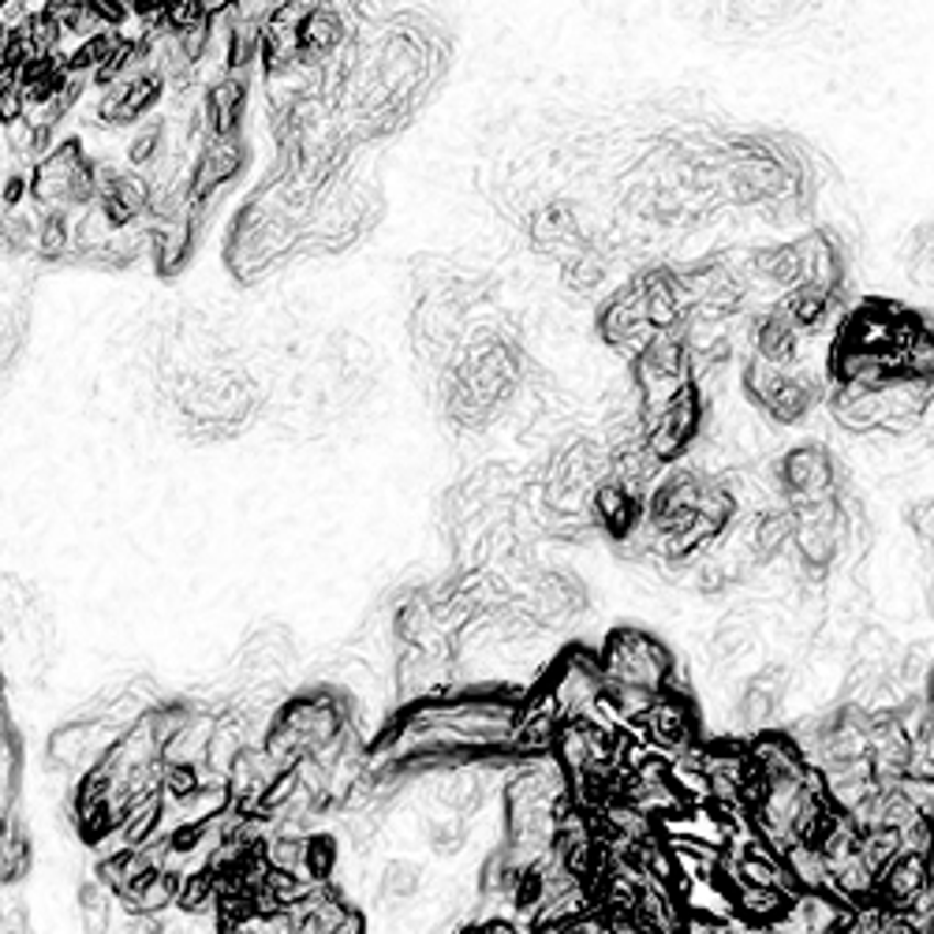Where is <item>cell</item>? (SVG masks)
<instances>
[{"mask_svg":"<svg viewBox=\"0 0 934 934\" xmlns=\"http://www.w3.org/2000/svg\"><path fill=\"white\" fill-rule=\"evenodd\" d=\"M602 673L609 684H628V688H647V692L662 695L669 673L677 669V658L662 639L639 628H617L602 647Z\"/></svg>","mask_w":934,"mask_h":934,"instance_id":"1","label":"cell"},{"mask_svg":"<svg viewBox=\"0 0 934 934\" xmlns=\"http://www.w3.org/2000/svg\"><path fill=\"white\" fill-rule=\"evenodd\" d=\"M706 396L700 393V385H684L681 393L673 396V404L650 419L644 433H647V446L655 452L662 464H677L681 457L692 452L695 441L703 438V422H706Z\"/></svg>","mask_w":934,"mask_h":934,"instance_id":"2","label":"cell"},{"mask_svg":"<svg viewBox=\"0 0 934 934\" xmlns=\"http://www.w3.org/2000/svg\"><path fill=\"white\" fill-rule=\"evenodd\" d=\"M781 497H785V508L837 497V464L826 446L807 441L781 457Z\"/></svg>","mask_w":934,"mask_h":934,"instance_id":"3","label":"cell"},{"mask_svg":"<svg viewBox=\"0 0 934 934\" xmlns=\"http://www.w3.org/2000/svg\"><path fill=\"white\" fill-rule=\"evenodd\" d=\"M650 748L658 755H666L669 762L677 759L681 751L695 748V718H692V703L681 700V695H655L650 711L644 714Z\"/></svg>","mask_w":934,"mask_h":934,"instance_id":"4","label":"cell"},{"mask_svg":"<svg viewBox=\"0 0 934 934\" xmlns=\"http://www.w3.org/2000/svg\"><path fill=\"white\" fill-rule=\"evenodd\" d=\"M591 516L613 542H625L647 520V497L639 490L617 483V479H602L591 497Z\"/></svg>","mask_w":934,"mask_h":934,"instance_id":"5","label":"cell"},{"mask_svg":"<svg viewBox=\"0 0 934 934\" xmlns=\"http://www.w3.org/2000/svg\"><path fill=\"white\" fill-rule=\"evenodd\" d=\"M931 875H934L931 860H923V856H916V853H898L890 864H886V871L879 875V890H875V901L886 904V909L904 912L923 890H927Z\"/></svg>","mask_w":934,"mask_h":934,"instance_id":"6","label":"cell"},{"mask_svg":"<svg viewBox=\"0 0 934 934\" xmlns=\"http://www.w3.org/2000/svg\"><path fill=\"white\" fill-rule=\"evenodd\" d=\"M751 344H755V355L767 363H778V366H792L800 355V326L773 304L770 310H762L759 318L751 322Z\"/></svg>","mask_w":934,"mask_h":934,"instance_id":"7","label":"cell"},{"mask_svg":"<svg viewBox=\"0 0 934 934\" xmlns=\"http://www.w3.org/2000/svg\"><path fill=\"white\" fill-rule=\"evenodd\" d=\"M781 864H785V871L792 875L800 893H834V871H829V860L818 845L796 842L781 856Z\"/></svg>","mask_w":934,"mask_h":934,"instance_id":"8","label":"cell"},{"mask_svg":"<svg viewBox=\"0 0 934 934\" xmlns=\"http://www.w3.org/2000/svg\"><path fill=\"white\" fill-rule=\"evenodd\" d=\"M792 909V898L789 893H778V890H759V886H737V893H733V912L751 923V927H773V923H781L789 916Z\"/></svg>","mask_w":934,"mask_h":934,"instance_id":"9","label":"cell"},{"mask_svg":"<svg viewBox=\"0 0 934 934\" xmlns=\"http://www.w3.org/2000/svg\"><path fill=\"white\" fill-rule=\"evenodd\" d=\"M834 304H837V292L834 288H823V285H800L785 292V299H781V310L796 322L800 329H818L826 326V318L834 315Z\"/></svg>","mask_w":934,"mask_h":934,"instance_id":"10","label":"cell"},{"mask_svg":"<svg viewBox=\"0 0 934 934\" xmlns=\"http://www.w3.org/2000/svg\"><path fill=\"white\" fill-rule=\"evenodd\" d=\"M243 83L235 79H224L217 83V87L210 90V98H206V124H210L213 139H232L235 128H240V117H243Z\"/></svg>","mask_w":934,"mask_h":934,"instance_id":"11","label":"cell"},{"mask_svg":"<svg viewBox=\"0 0 934 934\" xmlns=\"http://www.w3.org/2000/svg\"><path fill=\"white\" fill-rule=\"evenodd\" d=\"M751 639H755V617L748 609H733L718 625V631H714L711 650L714 658H737L751 647Z\"/></svg>","mask_w":934,"mask_h":934,"instance_id":"12","label":"cell"},{"mask_svg":"<svg viewBox=\"0 0 934 934\" xmlns=\"http://www.w3.org/2000/svg\"><path fill=\"white\" fill-rule=\"evenodd\" d=\"M176 904L187 912V916H206V912L217 904V875L210 867H198V871H187L184 875V886H180V898Z\"/></svg>","mask_w":934,"mask_h":934,"instance_id":"13","label":"cell"},{"mask_svg":"<svg viewBox=\"0 0 934 934\" xmlns=\"http://www.w3.org/2000/svg\"><path fill=\"white\" fill-rule=\"evenodd\" d=\"M79 920L87 934H112V901L106 886H83L79 893Z\"/></svg>","mask_w":934,"mask_h":934,"instance_id":"14","label":"cell"},{"mask_svg":"<svg viewBox=\"0 0 934 934\" xmlns=\"http://www.w3.org/2000/svg\"><path fill=\"white\" fill-rule=\"evenodd\" d=\"M901 853V834L898 829H886V826H875V829H864V842H860V856L867 860L875 875L886 871V864Z\"/></svg>","mask_w":934,"mask_h":934,"instance_id":"15","label":"cell"},{"mask_svg":"<svg viewBox=\"0 0 934 934\" xmlns=\"http://www.w3.org/2000/svg\"><path fill=\"white\" fill-rule=\"evenodd\" d=\"M419 890H422V871L411 860H396V864L385 867V875H382V893H385V898L411 901Z\"/></svg>","mask_w":934,"mask_h":934,"instance_id":"16","label":"cell"},{"mask_svg":"<svg viewBox=\"0 0 934 934\" xmlns=\"http://www.w3.org/2000/svg\"><path fill=\"white\" fill-rule=\"evenodd\" d=\"M37 251H42V259H61L68 251V217L61 210L45 213L37 221Z\"/></svg>","mask_w":934,"mask_h":934,"instance_id":"17","label":"cell"},{"mask_svg":"<svg viewBox=\"0 0 934 934\" xmlns=\"http://www.w3.org/2000/svg\"><path fill=\"white\" fill-rule=\"evenodd\" d=\"M901 853H916L923 860L934 864V815L931 811H923L909 829H901Z\"/></svg>","mask_w":934,"mask_h":934,"instance_id":"18","label":"cell"},{"mask_svg":"<svg viewBox=\"0 0 934 934\" xmlns=\"http://www.w3.org/2000/svg\"><path fill=\"white\" fill-rule=\"evenodd\" d=\"M157 154H162V128H157V124H146V128L139 131V135L128 143V162L143 168V165L154 162Z\"/></svg>","mask_w":934,"mask_h":934,"instance_id":"19","label":"cell"},{"mask_svg":"<svg viewBox=\"0 0 934 934\" xmlns=\"http://www.w3.org/2000/svg\"><path fill=\"white\" fill-rule=\"evenodd\" d=\"M909 527L923 546H934V497H923L909 508Z\"/></svg>","mask_w":934,"mask_h":934,"instance_id":"20","label":"cell"},{"mask_svg":"<svg viewBox=\"0 0 934 934\" xmlns=\"http://www.w3.org/2000/svg\"><path fill=\"white\" fill-rule=\"evenodd\" d=\"M904 781H909V785H934V751L916 744L909 767H904Z\"/></svg>","mask_w":934,"mask_h":934,"instance_id":"21","label":"cell"},{"mask_svg":"<svg viewBox=\"0 0 934 934\" xmlns=\"http://www.w3.org/2000/svg\"><path fill=\"white\" fill-rule=\"evenodd\" d=\"M26 176L23 173H12V176H4V184H0V195H4V206L8 210H12V206H19L26 198Z\"/></svg>","mask_w":934,"mask_h":934,"instance_id":"22","label":"cell"},{"mask_svg":"<svg viewBox=\"0 0 934 934\" xmlns=\"http://www.w3.org/2000/svg\"><path fill=\"white\" fill-rule=\"evenodd\" d=\"M931 602H934V587H931Z\"/></svg>","mask_w":934,"mask_h":934,"instance_id":"23","label":"cell"}]
</instances>
